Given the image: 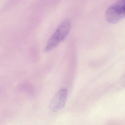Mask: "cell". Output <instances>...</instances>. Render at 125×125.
<instances>
[{"mask_svg": "<svg viewBox=\"0 0 125 125\" xmlns=\"http://www.w3.org/2000/svg\"><path fill=\"white\" fill-rule=\"evenodd\" d=\"M71 27V21L69 19L62 21L49 39L44 50V52H50L63 41L68 35Z\"/></svg>", "mask_w": 125, "mask_h": 125, "instance_id": "6da1fadb", "label": "cell"}, {"mask_svg": "<svg viewBox=\"0 0 125 125\" xmlns=\"http://www.w3.org/2000/svg\"><path fill=\"white\" fill-rule=\"evenodd\" d=\"M125 14V0H118L107 9L105 19L110 24H116L124 18Z\"/></svg>", "mask_w": 125, "mask_h": 125, "instance_id": "7a4b0ae2", "label": "cell"}, {"mask_svg": "<svg viewBox=\"0 0 125 125\" xmlns=\"http://www.w3.org/2000/svg\"><path fill=\"white\" fill-rule=\"evenodd\" d=\"M68 96V91L62 88L57 93L50 102V109L53 112H57L62 109L65 105Z\"/></svg>", "mask_w": 125, "mask_h": 125, "instance_id": "3957f363", "label": "cell"}]
</instances>
